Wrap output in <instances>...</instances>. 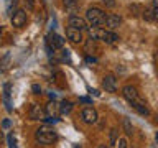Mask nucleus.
Returning a JSON list of instances; mask_svg holds the SVG:
<instances>
[{
    "label": "nucleus",
    "mask_w": 158,
    "mask_h": 148,
    "mask_svg": "<svg viewBox=\"0 0 158 148\" xmlns=\"http://www.w3.org/2000/svg\"><path fill=\"white\" fill-rule=\"evenodd\" d=\"M106 17L107 15L104 13V10L97 8V7L87 8V12H86V20L92 28H101L102 25L106 23Z\"/></svg>",
    "instance_id": "nucleus-1"
},
{
    "label": "nucleus",
    "mask_w": 158,
    "mask_h": 148,
    "mask_svg": "<svg viewBox=\"0 0 158 148\" xmlns=\"http://www.w3.org/2000/svg\"><path fill=\"white\" fill-rule=\"evenodd\" d=\"M89 35H91V39H101V41L112 44L118 39V35L114 33L112 30H104V28H92L89 30Z\"/></svg>",
    "instance_id": "nucleus-2"
},
{
    "label": "nucleus",
    "mask_w": 158,
    "mask_h": 148,
    "mask_svg": "<svg viewBox=\"0 0 158 148\" xmlns=\"http://www.w3.org/2000/svg\"><path fill=\"white\" fill-rule=\"evenodd\" d=\"M35 138H36L38 143L41 145H51L58 140V135L53 128H48V127H43V128H38L36 133H35Z\"/></svg>",
    "instance_id": "nucleus-3"
},
{
    "label": "nucleus",
    "mask_w": 158,
    "mask_h": 148,
    "mask_svg": "<svg viewBox=\"0 0 158 148\" xmlns=\"http://www.w3.org/2000/svg\"><path fill=\"white\" fill-rule=\"evenodd\" d=\"M46 44H48L49 51H54V49H59V48L64 46V39L56 33H49L46 36Z\"/></svg>",
    "instance_id": "nucleus-4"
},
{
    "label": "nucleus",
    "mask_w": 158,
    "mask_h": 148,
    "mask_svg": "<svg viewBox=\"0 0 158 148\" xmlns=\"http://www.w3.org/2000/svg\"><path fill=\"white\" fill-rule=\"evenodd\" d=\"M102 87H104V91L106 92H110L114 94L117 91V79L114 74H107V76H104L102 79Z\"/></svg>",
    "instance_id": "nucleus-5"
},
{
    "label": "nucleus",
    "mask_w": 158,
    "mask_h": 148,
    "mask_svg": "<svg viewBox=\"0 0 158 148\" xmlns=\"http://www.w3.org/2000/svg\"><path fill=\"white\" fill-rule=\"evenodd\" d=\"M81 118H82V122H84V123H89V125L96 123V122H97V112H96V109H92V107L82 109Z\"/></svg>",
    "instance_id": "nucleus-6"
},
{
    "label": "nucleus",
    "mask_w": 158,
    "mask_h": 148,
    "mask_svg": "<svg viewBox=\"0 0 158 148\" xmlns=\"http://www.w3.org/2000/svg\"><path fill=\"white\" fill-rule=\"evenodd\" d=\"M27 12L25 10H17L13 15H12V25L17 28H22L25 23H27Z\"/></svg>",
    "instance_id": "nucleus-7"
},
{
    "label": "nucleus",
    "mask_w": 158,
    "mask_h": 148,
    "mask_svg": "<svg viewBox=\"0 0 158 148\" xmlns=\"http://www.w3.org/2000/svg\"><path fill=\"white\" fill-rule=\"evenodd\" d=\"M107 27V30H117L118 27L122 25V18L118 17V15H114V13H109L106 17V23H104Z\"/></svg>",
    "instance_id": "nucleus-8"
},
{
    "label": "nucleus",
    "mask_w": 158,
    "mask_h": 148,
    "mask_svg": "<svg viewBox=\"0 0 158 148\" xmlns=\"http://www.w3.org/2000/svg\"><path fill=\"white\" fill-rule=\"evenodd\" d=\"M69 27H74L82 31V30H87V20L77 17V15H71L69 17Z\"/></svg>",
    "instance_id": "nucleus-9"
},
{
    "label": "nucleus",
    "mask_w": 158,
    "mask_h": 148,
    "mask_svg": "<svg viewBox=\"0 0 158 148\" xmlns=\"http://www.w3.org/2000/svg\"><path fill=\"white\" fill-rule=\"evenodd\" d=\"M66 36H68V39H71L73 43H82L81 30H77V28H74V27H68L66 28Z\"/></svg>",
    "instance_id": "nucleus-10"
},
{
    "label": "nucleus",
    "mask_w": 158,
    "mask_h": 148,
    "mask_svg": "<svg viewBox=\"0 0 158 148\" xmlns=\"http://www.w3.org/2000/svg\"><path fill=\"white\" fill-rule=\"evenodd\" d=\"M122 96L132 104V102H135L137 99H138V92H137V89L133 87V86H125V87L122 89Z\"/></svg>",
    "instance_id": "nucleus-11"
},
{
    "label": "nucleus",
    "mask_w": 158,
    "mask_h": 148,
    "mask_svg": "<svg viewBox=\"0 0 158 148\" xmlns=\"http://www.w3.org/2000/svg\"><path fill=\"white\" fill-rule=\"evenodd\" d=\"M132 105H133V109L140 113V115H148L150 113V109L147 107V104H145V101H142V99H137L135 102H132Z\"/></svg>",
    "instance_id": "nucleus-12"
},
{
    "label": "nucleus",
    "mask_w": 158,
    "mask_h": 148,
    "mask_svg": "<svg viewBox=\"0 0 158 148\" xmlns=\"http://www.w3.org/2000/svg\"><path fill=\"white\" fill-rule=\"evenodd\" d=\"M43 109L40 107V105H36V104H33L31 107H30V118L31 120H40V118H43Z\"/></svg>",
    "instance_id": "nucleus-13"
},
{
    "label": "nucleus",
    "mask_w": 158,
    "mask_h": 148,
    "mask_svg": "<svg viewBox=\"0 0 158 148\" xmlns=\"http://www.w3.org/2000/svg\"><path fill=\"white\" fill-rule=\"evenodd\" d=\"M63 3H64V7L71 12V15H74L79 8V0H63Z\"/></svg>",
    "instance_id": "nucleus-14"
},
{
    "label": "nucleus",
    "mask_w": 158,
    "mask_h": 148,
    "mask_svg": "<svg viewBox=\"0 0 158 148\" xmlns=\"http://www.w3.org/2000/svg\"><path fill=\"white\" fill-rule=\"evenodd\" d=\"M73 102H69V101H63L61 102V105H59V112L61 113H69L73 110Z\"/></svg>",
    "instance_id": "nucleus-15"
},
{
    "label": "nucleus",
    "mask_w": 158,
    "mask_h": 148,
    "mask_svg": "<svg viewBox=\"0 0 158 148\" xmlns=\"http://www.w3.org/2000/svg\"><path fill=\"white\" fill-rule=\"evenodd\" d=\"M142 17H143V20H147V22H153V20H155V10L145 8L142 12Z\"/></svg>",
    "instance_id": "nucleus-16"
},
{
    "label": "nucleus",
    "mask_w": 158,
    "mask_h": 148,
    "mask_svg": "<svg viewBox=\"0 0 158 148\" xmlns=\"http://www.w3.org/2000/svg\"><path fill=\"white\" fill-rule=\"evenodd\" d=\"M58 110H59V105H56L54 102H49L48 105H46V112L49 113V115H53V117L58 113Z\"/></svg>",
    "instance_id": "nucleus-17"
},
{
    "label": "nucleus",
    "mask_w": 158,
    "mask_h": 148,
    "mask_svg": "<svg viewBox=\"0 0 158 148\" xmlns=\"http://www.w3.org/2000/svg\"><path fill=\"white\" fill-rule=\"evenodd\" d=\"M123 130H125L127 135H132V132H133V127H132V123H130V120H128L127 117L123 118Z\"/></svg>",
    "instance_id": "nucleus-18"
},
{
    "label": "nucleus",
    "mask_w": 158,
    "mask_h": 148,
    "mask_svg": "<svg viewBox=\"0 0 158 148\" xmlns=\"http://www.w3.org/2000/svg\"><path fill=\"white\" fill-rule=\"evenodd\" d=\"M117 135H118L117 128H112V130H110V137H109V143H110V145H117Z\"/></svg>",
    "instance_id": "nucleus-19"
},
{
    "label": "nucleus",
    "mask_w": 158,
    "mask_h": 148,
    "mask_svg": "<svg viewBox=\"0 0 158 148\" xmlns=\"http://www.w3.org/2000/svg\"><path fill=\"white\" fill-rule=\"evenodd\" d=\"M17 3H18V0H7V12L12 13V10L17 7Z\"/></svg>",
    "instance_id": "nucleus-20"
},
{
    "label": "nucleus",
    "mask_w": 158,
    "mask_h": 148,
    "mask_svg": "<svg viewBox=\"0 0 158 148\" xmlns=\"http://www.w3.org/2000/svg\"><path fill=\"white\" fill-rule=\"evenodd\" d=\"M117 148H128L127 138H118V142H117Z\"/></svg>",
    "instance_id": "nucleus-21"
},
{
    "label": "nucleus",
    "mask_w": 158,
    "mask_h": 148,
    "mask_svg": "<svg viewBox=\"0 0 158 148\" xmlns=\"http://www.w3.org/2000/svg\"><path fill=\"white\" fill-rule=\"evenodd\" d=\"M102 3L106 5L107 8H114V7L117 5V3H115V0H102Z\"/></svg>",
    "instance_id": "nucleus-22"
},
{
    "label": "nucleus",
    "mask_w": 158,
    "mask_h": 148,
    "mask_svg": "<svg viewBox=\"0 0 158 148\" xmlns=\"http://www.w3.org/2000/svg\"><path fill=\"white\" fill-rule=\"evenodd\" d=\"M3 97L10 99V84H3Z\"/></svg>",
    "instance_id": "nucleus-23"
},
{
    "label": "nucleus",
    "mask_w": 158,
    "mask_h": 148,
    "mask_svg": "<svg viewBox=\"0 0 158 148\" xmlns=\"http://www.w3.org/2000/svg\"><path fill=\"white\" fill-rule=\"evenodd\" d=\"M8 145H10V148H17V146H15V138H13V135H8Z\"/></svg>",
    "instance_id": "nucleus-24"
},
{
    "label": "nucleus",
    "mask_w": 158,
    "mask_h": 148,
    "mask_svg": "<svg viewBox=\"0 0 158 148\" xmlns=\"http://www.w3.org/2000/svg\"><path fill=\"white\" fill-rule=\"evenodd\" d=\"M31 89H33V92H35V94H41V87H40L38 84H33Z\"/></svg>",
    "instance_id": "nucleus-25"
},
{
    "label": "nucleus",
    "mask_w": 158,
    "mask_h": 148,
    "mask_svg": "<svg viewBox=\"0 0 158 148\" xmlns=\"http://www.w3.org/2000/svg\"><path fill=\"white\" fill-rule=\"evenodd\" d=\"M79 101H81V102H84V104H91V99H87V97H81Z\"/></svg>",
    "instance_id": "nucleus-26"
},
{
    "label": "nucleus",
    "mask_w": 158,
    "mask_h": 148,
    "mask_svg": "<svg viewBox=\"0 0 158 148\" xmlns=\"http://www.w3.org/2000/svg\"><path fill=\"white\" fill-rule=\"evenodd\" d=\"M27 2H28V8L31 10V8L35 7V0H27Z\"/></svg>",
    "instance_id": "nucleus-27"
},
{
    "label": "nucleus",
    "mask_w": 158,
    "mask_h": 148,
    "mask_svg": "<svg viewBox=\"0 0 158 148\" xmlns=\"http://www.w3.org/2000/svg\"><path fill=\"white\" fill-rule=\"evenodd\" d=\"M86 61H87V63H96L97 59H96V58H91V56H87V58H86Z\"/></svg>",
    "instance_id": "nucleus-28"
},
{
    "label": "nucleus",
    "mask_w": 158,
    "mask_h": 148,
    "mask_svg": "<svg viewBox=\"0 0 158 148\" xmlns=\"http://www.w3.org/2000/svg\"><path fill=\"white\" fill-rule=\"evenodd\" d=\"M2 125H3V128H8V127H10V120H3Z\"/></svg>",
    "instance_id": "nucleus-29"
},
{
    "label": "nucleus",
    "mask_w": 158,
    "mask_h": 148,
    "mask_svg": "<svg viewBox=\"0 0 158 148\" xmlns=\"http://www.w3.org/2000/svg\"><path fill=\"white\" fill-rule=\"evenodd\" d=\"M155 22H158V8H155Z\"/></svg>",
    "instance_id": "nucleus-30"
},
{
    "label": "nucleus",
    "mask_w": 158,
    "mask_h": 148,
    "mask_svg": "<svg viewBox=\"0 0 158 148\" xmlns=\"http://www.w3.org/2000/svg\"><path fill=\"white\" fill-rule=\"evenodd\" d=\"M153 5H155V8H158V0H152Z\"/></svg>",
    "instance_id": "nucleus-31"
},
{
    "label": "nucleus",
    "mask_w": 158,
    "mask_h": 148,
    "mask_svg": "<svg viewBox=\"0 0 158 148\" xmlns=\"http://www.w3.org/2000/svg\"><path fill=\"white\" fill-rule=\"evenodd\" d=\"M97 148H109V146H106V145H99Z\"/></svg>",
    "instance_id": "nucleus-32"
},
{
    "label": "nucleus",
    "mask_w": 158,
    "mask_h": 148,
    "mask_svg": "<svg viewBox=\"0 0 158 148\" xmlns=\"http://www.w3.org/2000/svg\"><path fill=\"white\" fill-rule=\"evenodd\" d=\"M155 59H156V61H158V53H156V54H155Z\"/></svg>",
    "instance_id": "nucleus-33"
},
{
    "label": "nucleus",
    "mask_w": 158,
    "mask_h": 148,
    "mask_svg": "<svg viewBox=\"0 0 158 148\" xmlns=\"http://www.w3.org/2000/svg\"><path fill=\"white\" fill-rule=\"evenodd\" d=\"M74 148H81V146H77V145H76V146H74Z\"/></svg>",
    "instance_id": "nucleus-34"
},
{
    "label": "nucleus",
    "mask_w": 158,
    "mask_h": 148,
    "mask_svg": "<svg viewBox=\"0 0 158 148\" xmlns=\"http://www.w3.org/2000/svg\"><path fill=\"white\" fill-rule=\"evenodd\" d=\"M156 142H158V133H156Z\"/></svg>",
    "instance_id": "nucleus-35"
},
{
    "label": "nucleus",
    "mask_w": 158,
    "mask_h": 148,
    "mask_svg": "<svg viewBox=\"0 0 158 148\" xmlns=\"http://www.w3.org/2000/svg\"><path fill=\"white\" fill-rule=\"evenodd\" d=\"M156 72H158V71H156Z\"/></svg>",
    "instance_id": "nucleus-36"
}]
</instances>
